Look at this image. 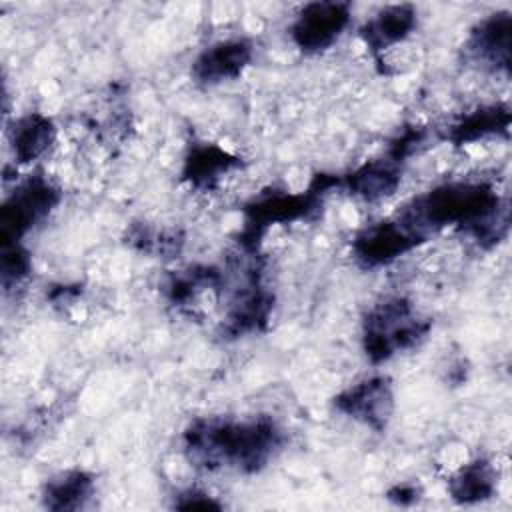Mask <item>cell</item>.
<instances>
[{"label": "cell", "instance_id": "6da1fadb", "mask_svg": "<svg viewBox=\"0 0 512 512\" xmlns=\"http://www.w3.org/2000/svg\"><path fill=\"white\" fill-rule=\"evenodd\" d=\"M398 222L420 240L424 230L464 226L478 240L498 242L506 230L508 214L492 186L484 182H448L414 198Z\"/></svg>", "mask_w": 512, "mask_h": 512}, {"label": "cell", "instance_id": "7a4b0ae2", "mask_svg": "<svg viewBox=\"0 0 512 512\" xmlns=\"http://www.w3.org/2000/svg\"><path fill=\"white\" fill-rule=\"evenodd\" d=\"M280 446V430L268 418L232 422L220 418L196 420L184 432V452L196 466L254 472Z\"/></svg>", "mask_w": 512, "mask_h": 512}, {"label": "cell", "instance_id": "3957f363", "mask_svg": "<svg viewBox=\"0 0 512 512\" xmlns=\"http://www.w3.org/2000/svg\"><path fill=\"white\" fill-rule=\"evenodd\" d=\"M428 332V322L418 318L414 306L404 298H388L374 306L364 320V350L374 362L388 360L406 350Z\"/></svg>", "mask_w": 512, "mask_h": 512}, {"label": "cell", "instance_id": "277c9868", "mask_svg": "<svg viewBox=\"0 0 512 512\" xmlns=\"http://www.w3.org/2000/svg\"><path fill=\"white\" fill-rule=\"evenodd\" d=\"M58 198V190L40 176L20 184L2 206L0 224L4 242L18 244V240L32 226L50 214V210L58 204Z\"/></svg>", "mask_w": 512, "mask_h": 512}, {"label": "cell", "instance_id": "5b68a950", "mask_svg": "<svg viewBox=\"0 0 512 512\" xmlns=\"http://www.w3.org/2000/svg\"><path fill=\"white\" fill-rule=\"evenodd\" d=\"M350 4L344 2H312L296 14L290 36L306 54L328 50L350 24Z\"/></svg>", "mask_w": 512, "mask_h": 512}, {"label": "cell", "instance_id": "8992f818", "mask_svg": "<svg viewBox=\"0 0 512 512\" xmlns=\"http://www.w3.org/2000/svg\"><path fill=\"white\" fill-rule=\"evenodd\" d=\"M512 18L510 12H494L482 18L468 36L466 54L484 70H508L510 66Z\"/></svg>", "mask_w": 512, "mask_h": 512}, {"label": "cell", "instance_id": "52a82bcc", "mask_svg": "<svg viewBox=\"0 0 512 512\" xmlns=\"http://www.w3.org/2000/svg\"><path fill=\"white\" fill-rule=\"evenodd\" d=\"M334 404L342 414L360 420L374 430H382L390 420L394 396L390 382L384 376H374L344 390Z\"/></svg>", "mask_w": 512, "mask_h": 512}, {"label": "cell", "instance_id": "ba28073f", "mask_svg": "<svg viewBox=\"0 0 512 512\" xmlns=\"http://www.w3.org/2000/svg\"><path fill=\"white\" fill-rule=\"evenodd\" d=\"M254 48L246 38H226L210 44L192 64V76L200 84H220L238 78L252 62Z\"/></svg>", "mask_w": 512, "mask_h": 512}, {"label": "cell", "instance_id": "9c48e42d", "mask_svg": "<svg viewBox=\"0 0 512 512\" xmlns=\"http://www.w3.org/2000/svg\"><path fill=\"white\" fill-rule=\"evenodd\" d=\"M420 238L408 232L398 220L380 222L360 232L352 244L354 256L360 264L374 268L396 260L400 254L412 250Z\"/></svg>", "mask_w": 512, "mask_h": 512}, {"label": "cell", "instance_id": "30bf717a", "mask_svg": "<svg viewBox=\"0 0 512 512\" xmlns=\"http://www.w3.org/2000/svg\"><path fill=\"white\" fill-rule=\"evenodd\" d=\"M416 28V10L410 4H394L378 10L362 28L366 46L384 52L402 44Z\"/></svg>", "mask_w": 512, "mask_h": 512}, {"label": "cell", "instance_id": "8fae6325", "mask_svg": "<svg viewBox=\"0 0 512 512\" xmlns=\"http://www.w3.org/2000/svg\"><path fill=\"white\" fill-rule=\"evenodd\" d=\"M56 128L44 114L30 112L14 120L10 128V144L14 158L22 164L40 158L54 142Z\"/></svg>", "mask_w": 512, "mask_h": 512}, {"label": "cell", "instance_id": "7c38bea8", "mask_svg": "<svg viewBox=\"0 0 512 512\" xmlns=\"http://www.w3.org/2000/svg\"><path fill=\"white\" fill-rule=\"evenodd\" d=\"M398 182H400L398 162L390 158V160L370 162L358 168L348 176L346 186L354 196H360L364 200H378L392 194Z\"/></svg>", "mask_w": 512, "mask_h": 512}, {"label": "cell", "instance_id": "4fadbf2b", "mask_svg": "<svg viewBox=\"0 0 512 512\" xmlns=\"http://www.w3.org/2000/svg\"><path fill=\"white\" fill-rule=\"evenodd\" d=\"M496 470L488 460H474L464 464L450 480V494L454 500L474 504L490 498L496 492Z\"/></svg>", "mask_w": 512, "mask_h": 512}, {"label": "cell", "instance_id": "5bb4252c", "mask_svg": "<svg viewBox=\"0 0 512 512\" xmlns=\"http://www.w3.org/2000/svg\"><path fill=\"white\" fill-rule=\"evenodd\" d=\"M510 126V110L504 104H492L482 106L468 116H464L460 122H456L450 130V140L454 144H466L476 142L480 138H486L490 134L508 132Z\"/></svg>", "mask_w": 512, "mask_h": 512}, {"label": "cell", "instance_id": "9a60e30c", "mask_svg": "<svg viewBox=\"0 0 512 512\" xmlns=\"http://www.w3.org/2000/svg\"><path fill=\"white\" fill-rule=\"evenodd\" d=\"M94 490V480L82 470H68L48 480L44 490L46 506L52 510L82 508Z\"/></svg>", "mask_w": 512, "mask_h": 512}, {"label": "cell", "instance_id": "2e32d148", "mask_svg": "<svg viewBox=\"0 0 512 512\" xmlns=\"http://www.w3.org/2000/svg\"><path fill=\"white\" fill-rule=\"evenodd\" d=\"M234 160L236 158L222 148L206 144L190 152L184 174L196 186H212L220 178V174L228 172L236 164Z\"/></svg>", "mask_w": 512, "mask_h": 512}]
</instances>
